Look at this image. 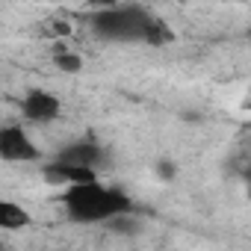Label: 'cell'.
Masks as SVG:
<instances>
[{
  "label": "cell",
  "mask_w": 251,
  "mask_h": 251,
  "mask_svg": "<svg viewBox=\"0 0 251 251\" xmlns=\"http://www.w3.org/2000/svg\"><path fill=\"white\" fill-rule=\"evenodd\" d=\"M92 33L103 42L118 45H166L172 39L169 27L145 6L136 3H121V6H103L89 21Z\"/></svg>",
  "instance_id": "obj_1"
},
{
  "label": "cell",
  "mask_w": 251,
  "mask_h": 251,
  "mask_svg": "<svg viewBox=\"0 0 251 251\" xmlns=\"http://www.w3.org/2000/svg\"><path fill=\"white\" fill-rule=\"evenodd\" d=\"M62 210L77 225H103L106 227L118 216L133 213V201L127 198V192L106 186L103 180H95V183H80V186L62 189Z\"/></svg>",
  "instance_id": "obj_2"
},
{
  "label": "cell",
  "mask_w": 251,
  "mask_h": 251,
  "mask_svg": "<svg viewBox=\"0 0 251 251\" xmlns=\"http://www.w3.org/2000/svg\"><path fill=\"white\" fill-rule=\"evenodd\" d=\"M50 160L100 175V172L106 169V163H109V151H106L100 142H95V139H74V142H65Z\"/></svg>",
  "instance_id": "obj_3"
},
{
  "label": "cell",
  "mask_w": 251,
  "mask_h": 251,
  "mask_svg": "<svg viewBox=\"0 0 251 251\" xmlns=\"http://www.w3.org/2000/svg\"><path fill=\"white\" fill-rule=\"evenodd\" d=\"M0 160L3 163H39L42 160V151L39 145L30 139L24 124H3L0 127Z\"/></svg>",
  "instance_id": "obj_4"
},
{
  "label": "cell",
  "mask_w": 251,
  "mask_h": 251,
  "mask_svg": "<svg viewBox=\"0 0 251 251\" xmlns=\"http://www.w3.org/2000/svg\"><path fill=\"white\" fill-rule=\"evenodd\" d=\"M62 112V100L48 89H30L21 98V118L24 124H50Z\"/></svg>",
  "instance_id": "obj_5"
},
{
  "label": "cell",
  "mask_w": 251,
  "mask_h": 251,
  "mask_svg": "<svg viewBox=\"0 0 251 251\" xmlns=\"http://www.w3.org/2000/svg\"><path fill=\"white\" fill-rule=\"evenodd\" d=\"M30 213L24 210V204H15V201H0V227L6 233L12 230H24L30 225Z\"/></svg>",
  "instance_id": "obj_6"
},
{
  "label": "cell",
  "mask_w": 251,
  "mask_h": 251,
  "mask_svg": "<svg viewBox=\"0 0 251 251\" xmlns=\"http://www.w3.org/2000/svg\"><path fill=\"white\" fill-rule=\"evenodd\" d=\"M53 65H56L59 71H65V74L83 71V59H80L77 53H71V50H56V53H53Z\"/></svg>",
  "instance_id": "obj_7"
},
{
  "label": "cell",
  "mask_w": 251,
  "mask_h": 251,
  "mask_svg": "<svg viewBox=\"0 0 251 251\" xmlns=\"http://www.w3.org/2000/svg\"><path fill=\"white\" fill-rule=\"evenodd\" d=\"M157 172H160V177H172V175H175L172 163H160V169H157Z\"/></svg>",
  "instance_id": "obj_8"
}]
</instances>
